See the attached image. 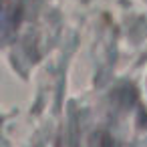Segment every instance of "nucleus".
Returning <instances> with one entry per match:
<instances>
[{
    "mask_svg": "<svg viewBox=\"0 0 147 147\" xmlns=\"http://www.w3.org/2000/svg\"><path fill=\"white\" fill-rule=\"evenodd\" d=\"M14 14H16L14 0H0V32H2V30H10Z\"/></svg>",
    "mask_w": 147,
    "mask_h": 147,
    "instance_id": "nucleus-1",
    "label": "nucleus"
}]
</instances>
